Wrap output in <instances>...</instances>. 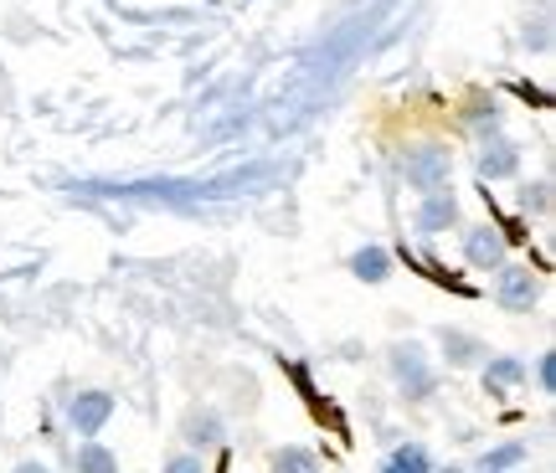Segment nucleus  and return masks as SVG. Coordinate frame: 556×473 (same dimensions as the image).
I'll list each match as a JSON object with an SVG mask.
<instances>
[{"mask_svg":"<svg viewBox=\"0 0 556 473\" xmlns=\"http://www.w3.org/2000/svg\"><path fill=\"white\" fill-rule=\"evenodd\" d=\"M114 412H119V401H114V392H103V386H78V392L62 401V422H67L73 437H99L114 422Z\"/></svg>","mask_w":556,"mask_h":473,"instance_id":"3","label":"nucleus"},{"mask_svg":"<svg viewBox=\"0 0 556 473\" xmlns=\"http://www.w3.org/2000/svg\"><path fill=\"white\" fill-rule=\"evenodd\" d=\"M402 180H407L413 191H443V186H454V150L438 144V139L407 144V155H402Z\"/></svg>","mask_w":556,"mask_h":473,"instance_id":"2","label":"nucleus"},{"mask_svg":"<svg viewBox=\"0 0 556 473\" xmlns=\"http://www.w3.org/2000/svg\"><path fill=\"white\" fill-rule=\"evenodd\" d=\"M541 294H546V283H541V273L531 263H505V268H495V304L500 309L531 315L541 304Z\"/></svg>","mask_w":556,"mask_h":473,"instance_id":"4","label":"nucleus"},{"mask_svg":"<svg viewBox=\"0 0 556 473\" xmlns=\"http://www.w3.org/2000/svg\"><path fill=\"white\" fill-rule=\"evenodd\" d=\"M475 170H479V180H510V176H520V144L516 139H505V135H490L484 144H479V155H475Z\"/></svg>","mask_w":556,"mask_h":473,"instance_id":"8","label":"nucleus"},{"mask_svg":"<svg viewBox=\"0 0 556 473\" xmlns=\"http://www.w3.org/2000/svg\"><path fill=\"white\" fill-rule=\"evenodd\" d=\"M387 371H392V386L402 401H433L438 396V366L422 340H397L387 350Z\"/></svg>","mask_w":556,"mask_h":473,"instance_id":"1","label":"nucleus"},{"mask_svg":"<svg viewBox=\"0 0 556 473\" xmlns=\"http://www.w3.org/2000/svg\"><path fill=\"white\" fill-rule=\"evenodd\" d=\"M520 47H526V52H546V47H552V26H546V21H531L526 37H520Z\"/></svg>","mask_w":556,"mask_h":473,"instance_id":"19","label":"nucleus"},{"mask_svg":"<svg viewBox=\"0 0 556 473\" xmlns=\"http://www.w3.org/2000/svg\"><path fill=\"white\" fill-rule=\"evenodd\" d=\"M526 458H531V443L510 437V443H495V448H484V453L475 458V469H469V473H510V469H520Z\"/></svg>","mask_w":556,"mask_h":473,"instance_id":"11","label":"nucleus"},{"mask_svg":"<svg viewBox=\"0 0 556 473\" xmlns=\"http://www.w3.org/2000/svg\"><path fill=\"white\" fill-rule=\"evenodd\" d=\"M458 253H464V263L475 273H495V268L510 263V237H505V227L484 221V227H469V232L458 237Z\"/></svg>","mask_w":556,"mask_h":473,"instance_id":"5","label":"nucleus"},{"mask_svg":"<svg viewBox=\"0 0 556 473\" xmlns=\"http://www.w3.org/2000/svg\"><path fill=\"white\" fill-rule=\"evenodd\" d=\"M11 473H52V469H47L41 458H21V463H16V469H11Z\"/></svg>","mask_w":556,"mask_h":473,"instance_id":"21","label":"nucleus"},{"mask_svg":"<svg viewBox=\"0 0 556 473\" xmlns=\"http://www.w3.org/2000/svg\"><path fill=\"white\" fill-rule=\"evenodd\" d=\"M536 386H541V396L556 392V355H552V350L536 355Z\"/></svg>","mask_w":556,"mask_h":473,"instance_id":"20","label":"nucleus"},{"mask_svg":"<svg viewBox=\"0 0 556 473\" xmlns=\"http://www.w3.org/2000/svg\"><path fill=\"white\" fill-rule=\"evenodd\" d=\"M160 473H212V469H206V458L201 453H170Z\"/></svg>","mask_w":556,"mask_h":473,"instance_id":"18","label":"nucleus"},{"mask_svg":"<svg viewBox=\"0 0 556 473\" xmlns=\"http://www.w3.org/2000/svg\"><path fill=\"white\" fill-rule=\"evenodd\" d=\"M274 473H319V458L309 453V448H278Z\"/></svg>","mask_w":556,"mask_h":473,"instance_id":"15","label":"nucleus"},{"mask_svg":"<svg viewBox=\"0 0 556 473\" xmlns=\"http://www.w3.org/2000/svg\"><path fill=\"white\" fill-rule=\"evenodd\" d=\"M469 124H475L479 135L490 139V135H500V103L490 99V103H475V114H469Z\"/></svg>","mask_w":556,"mask_h":473,"instance_id":"17","label":"nucleus"},{"mask_svg":"<svg viewBox=\"0 0 556 473\" xmlns=\"http://www.w3.org/2000/svg\"><path fill=\"white\" fill-rule=\"evenodd\" d=\"M377 473H433V453H428V443H397L392 453L381 458V469Z\"/></svg>","mask_w":556,"mask_h":473,"instance_id":"13","label":"nucleus"},{"mask_svg":"<svg viewBox=\"0 0 556 473\" xmlns=\"http://www.w3.org/2000/svg\"><path fill=\"white\" fill-rule=\"evenodd\" d=\"M180 443H186V453H201V458L227 448V422H222V412L191 407V412L180 417Z\"/></svg>","mask_w":556,"mask_h":473,"instance_id":"7","label":"nucleus"},{"mask_svg":"<svg viewBox=\"0 0 556 473\" xmlns=\"http://www.w3.org/2000/svg\"><path fill=\"white\" fill-rule=\"evenodd\" d=\"M438 350H443V360L454 366V371H469V366H484V340L469 335V330H454V324H443L438 330Z\"/></svg>","mask_w":556,"mask_h":473,"instance_id":"9","label":"nucleus"},{"mask_svg":"<svg viewBox=\"0 0 556 473\" xmlns=\"http://www.w3.org/2000/svg\"><path fill=\"white\" fill-rule=\"evenodd\" d=\"M520 381H531V366L520 355H484V386L490 392H516Z\"/></svg>","mask_w":556,"mask_h":473,"instance_id":"10","label":"nucleus"},{"mask_svg":"<svg viewBox=\"0 0 556 473\" xmlns=\"http://www.w3.org/2000/svg\"><path fill=\"white\" fill-rule=\"evenodd\" d=\"M458 221H464V206H458L454 186H443V191H422L413 212V232L422 237H438V232H454Z\"/></svg>","mask_w":556,"mask_h":473,"instance_id":"6","label":"nucleus"},{"mask_svg":"<svg viewBox=\"0 0 556 473\" xmlns=\"http://www.w3.org/2000/svg\"><path fill=\"white\" fill-rule=\"evenodd\" d=\"M433 473H469V469H464V463H443V469H438L433 463Z\"/></svg>","mask_w":556,"mask_h":473,"instance_id":"22","label":"nucleus"},{"mask_svg":"<svg viewBox=\"0 0 556 473\" xmlns=\"http://www.w3.org/2000/svg\"><path fill=\"white\" fill-rule=\"evenodd\" d=\"M520 212H526V217H531V212H536V217H546V212H552V180L526 186V191H520Z\"/></svg>","mask_w":556,"mask_h":473,"instance_id":"16","label":"nucleus"},{"mask_svg":"<svg viewBox=\"0 0 556 473\" xmlns=\"http://www.w3.org/2000/svg\"><path fill=\"white\" fill-rule=\"evenodd\" d=\"M73 473H119V458L109 443L99 437H83L78 448H73Z\"/></svg>","mask_w":556,"mask_h":473,"instance_id":"14","label":"nucleus"},{"mask_svg":"<svg viewBox=\"0 0 556 473\" xmlns=\"http://www.w3.org/2000/svg\"><path fill=\"white\" fill-rule=\"evenodd\" d=\"M351 278H361V283H387V278H392V253H387L381 242L356 247V253H351Z\"/></svg>","mask_w":556,"mask_h":473,"instance_id":"12","label":"nucleus"}]
</instances>
